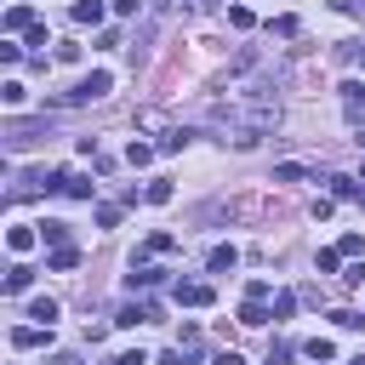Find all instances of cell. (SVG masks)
<instances>
[{
    "label": "cell",
    "instance_id": "6da1fadb",
    "mask_svg": "<svg viewBox=\"0 0 365 365\" xmlns=\"http://www.w3.org/2000/svg\"><path fill=\"white\" fill-rule=\"evenodd\" d=\"M211 120L234 131V148H257L262 131L279 125V97L274 91H240L228 103H211Z\"/></svg>",
    "mask_w": 365,
    "mask_h": 365
},
{
    "label": "cell",
    "instance_id": "7a4b0ae2",
    "mask_svg": "<svg viewBox=\"0 0 365 365\" xmlns=\"http://www.w3.org/2000/svg\"><path fill=\"white\" fill-rule=\"evenodd\" d=\"M268 297H274V285L268 279H251L245 285V302H240V325H268L274 314H268Z\"/></svg>",
    "mask_w": 365,
    "mask_h": 365
},
{
    "label": "cell",
    "instance_id": "3957f363",
    "mask_svg": "<svg viewBox=\"0 0 365 365\" xmlns=\"http://www.w3.org/2000/svg\"><path fill=\"white\" fill-rule=\"evenodd\" d=\"M108 86H114V74H108V68H91V74H86L74 91H63L57 103H97V97H108Z\"/></svg>",
    "mask_w": 365,
    "mask_h": 365
},
{
    "label": "cell",
    "instance_id": "277c9868",
    "mask_svg": "<svg viewBox=\"0 0 365 365\" xmlns=\"http://www.w3.org/2000/svg\"><path fill=\"white\" fill-rule=\"evenodd\" d=\"M171 297H177V308H211V302H217V291H211L205 279H177Z\"/></svg>",
    "mask_w": 365,
    "mask_h": 365
},
{
    "label": "cell",
    "instance_id": "5b68a950",
    "mask_svg": "<svg viewBox=\"0 0 365 365\" xmlns=\"http://www.w3.org/2000/svg\"><path fill=\"white\" fill-rule=\"evenodd\" d=\"M34 137H46V120H11L6 125V148H29Z\"/></svg>",
    "mask_w": 365,
    "mask_h": 365
},
{
    "label": "cell",
    "instance_id": "8992f818",
    "mask_svg": "<svg viewBox=\"0 0 365 365\" xmlns=\"http://www.w3.org/2000/svg\"><path fill=\"white\" fill-rule=\"evenodd\" d=\"M125 279H131V291H148V285H160V279H165V268H154V262L131 257V274H125Z\"/></svg>",
    "mask_w": 365,
    "mask_h": 365
},
{
    "label": "cell",
    "instance_id": "52a82bcc",
    "mask_svg": "<svg viewBox=\"0 0 365 365\" xmlns=\"http://www.w3.org/2000/svg\"><path fill=\"white\" fill-rule=\"evenodd\" d=\"M0 29H6V34H29V29H34V6H6Z\"/></svg>",
    "mask_w": 365,
    "mask_h": 365
},
{
    "label": "cell",
    "instance_id": "ba28073f",
    "mask_svg": "<svg viewBox=\"0 0 365 365\" xmlns=\"http://www.w3.org/2000/svg\"><path fill=\"white\" fill-rule=\"evenodd\" d=\"M51 342V325H17L11 331V348H46Z\"/></svg>",
    "mask_w": 365,
    "mask_h": 365
},
{
    "label": "cell",
    "instance_id": "9c48e42d",
    "mask_svg": "<svg viewBox=\"0 0 365 365\" xmlns=\"http://www.w3.org/2000/svg\"><path fill=\"white\" fill-rule=\"evenodd\" d=\"M57 188H63L68 200H91V182H86L80 171H57Z\"/></svg>",
    "mask_w": 365,
    "mask_h": 365
},
{
    "label": "cell",
    "instance_id": "30bf717a",
    "mask_svg": "<svg viewBox=\"0 0 365 365\" xmlns=\"http://www.w3.org/2000/svg\"><path fill=\"white\" fill-rule=\"evenodd\" d=\"M29 245H34V228H29V222H11V228H6V251H11V257H23Z\"/></svg>",
    "mask_w": 365,
    "mask_h": 365
},
{
    "label": "cell",
    "instance_id": "8fae6325",
    "mask_svg": "<svg viewBox=\"0 0 365 365\" xmlns=\"http://www.w3.org/2000/svg\"><path fill=\"white\" fill-rule=\"evenodd\" d=\"M46 268H51V274H68V268H80V251H74V245H51Z\"/></svg>",
    "mask_w": 365,
    "mask_h": 365
},
{
    "label": "cell",
    "instance_id": "7c38bea8",
    "mask_svg": "<svg viewBox=\"0 0 365 365\" xmlns=\"http://www.w3.org/2000/svg\"><path fill=\"white\" fill-rule=\"evenodd\" d=\"M154 314H160L154 302H125V308L114 314V325H143V319H154Z\"/></svg>",
    "mask_w": 365,
    "mask_h": 365
},
{
    "label": "cell",
    "instance_id": "4fadbf2b",
    "mask_svg": "<svg viewBox=\"0 0 365 365\" xmlns=\"http://www.w3.org/2000/svg\"><path fill=\"white\" fill-rule=\"evenodd\" d=\"M331 194H336V200H354V205H365V182H359V177H331Z\"/></svg>",
    "mask_w": 365,
    "mask_h": 365
},
{
    "label": "cell",
    "instance_id": "5bb4252c",
    "mask_svg": "<svg viewBox=\"0 0 365 365\" xmlns=\"http://www.w3.org/2000/svg\"><path fill=\"white\" fill-rule=\"evenodd\" d=\"M171 251H177V234H148L137 257H171Z\"/></svg>",
    "mask_w": 365,
    "mask_h": 365
},
{
    "label": "cell",
    "instance_id": "9a60e30c",
    "mask_svg": "<svg viewBox=\"0 0 365 365\" xmlns=\"http://www.w3.org/2000/svg\"><path fill=\"white\" fill-rule=\"evenodd\" d=\"M234 262H240V251H234V245H211V257H205V268H211V274H228Z\"/></svg>",
    "mask_w": 365,
    "mask_h": 365
},
{
    "label": "cell",
    "instance_id": "2e32d148",
    "mask_svg": "<svg viewBox=\"0 0 365 365\" xmlns=\"http://www.w3.org/2000/svg\"><path fill=\"white\" fill-rule=\"evenodd\" d=\"M29 279H34V268L11 262V268H6V297H23V291H29Z\"/></svg>",
    "mask_w": 365,
    "mask_h": 365
},
{
    "label": "cell",
    "instance_id": "e0dca14e",
    "mask_svg": "<svg viewBox=\"0 0 365 365\" xmlns=\"http://www.w3.org/2000/svg\"><path fill=\"white\" fill-rule=\"evenodd\" d=\"M342 103H348V114L359 120V114H365V86H359V80H342Z\"/></svg>",
    "mask_w": 365,
    "mask_h": 365
},
{
    "label": "cell",
    "instance_id": "ac0fdd59",
    "mask_svg": "<svg viewBox=\"0 0 365 365\" xmlns=\"http://www.w3.org/2000/svg\"><path fill=\"white\" fill-rule=\"evenodd\" d=\"M0 103H6V108H23V103H29V86H23V80H6V86H0Z\"/></svg>",
    "mask_w": 365,
    "mask_h": 365
},
{
    "label": "cell",
    "instance_id": "d6986e66",
    "mask_svg": "<svg viewBox=\"0 0 365 365\" xmlns=\"http://www.w3.org/2000/svg\"><path fill=\"white\" fill-rule=\"evenodd\" d=\"M57 314H63V308H57L51 297H34V302H29V319H40V325H51Z\"/></svg>",
    "mask_w": 365,
    "mask_h": 365
},
{
    "label": "cell",
    "instance_id": "ffe728a7",
    "mask_svg": "<svg viewBox=\"0 0 365 365\" xmlns=\"http://www.w3.org/2000/svg\"><path fill=\"white\" fill-rule=\"evenodd\" d=\"M74 23H103V0H74Z\"/></svg>",
    "mask_w": 365,
    "mask_h": 365
},
{
    "label": "cell",
    "instance_id": "44dd1931",
    "mask_svg": "<svg viewBox=\"0 0 365 365\" xmlns=\"http://www.w3.org/2000/svg\"><path fill=\"white\" fill-rule=\"evenodd\" d=\"M308 177V165H297V160H285V165H274V182H302Z\"/></svg>",
    "mask_w": 365,
    "mask_h": 365
},
{
    "label": "cell",
    "instance_id": "7402d4cb",
    "mask_svg": "<svg viewBox=\"0 0 365 365\" xmlns=\"http://www.w3.org/2000/svg\"><path fill=\"white\" fill-rule=\"evenodd\" d=\"M40 240L46 245H68V222H40Z\"/></svg>",
    "mask_w": 365,
    "mask_h": 365
},
{
    "label": "cell",
    "instance_id": "603a6c76",
    "mask_svg": "<svg viewBox=\"0 0 365 365\" xmlns=\"http://www.w3.org/2000/svg\"><path fill=\"white\" fill-rule=\"evenodd\" d=\"M154 154H160V148H154V143H131V148H125V160H131V165H148V160H154Z\"/></svg>",
    "mask_w": 365,
    "mask_h": 365
},
{
    "label": "cell",
    "instance_id": "cb8c5ba5",
    "mask_svg": "<svg viewBox=\"0 0 365 365\" xmlns=\"http://www.w3.org/2000/svg\"><path fill=\"white\" fill-rule=\"evenodd\" d=\"M302 354H308V359H319V365H325V359H331V354H336V348H331V342H325V336H314V342H302Z\"/></svg>",
    "mask_w": 365,
    "mask_h": 365
},
{
    "label": "cell",
    "instance_id": "d4e9b609",
    "mask_svg": "<svg viewBox=\"0 0 365 365\" xmlns=\"http://www.w3.org/2000/svg\"><path fill=\"white\" fill-rule=\"evenodd\" d=\"M336 251H342V257H365V240H359V234H342Z\"/></svg>",
    "mask_w": 365,
    "mask_h": 365
},
{
    "label": "cell",
    "instance_id": "484cf974",
    "mask_svg": "<svg viewBox=\"0 0 365 365\" xmlns=\"http://www.w3.org/2000/svg\"><path fill=\"white\" fill-rule=\"evenodd\" d=\"M228 23H234V29H251L257 17H251V6H228Z\"/></svg>",
    "mask_w": 365,
    "mask_h": 365
},
{
    "label": "cell",
    "instance_id": "4316f807",
    "mask_svg": "<svg viewBox=\"0 0 365 365\" xmlns=\"http://www.w3.org/2000/svg\"><path fill=\"white\" fill-rule=\"evenodd\" d=\"M268 29H274V34H285V40H291V34H297V29H302V23H297V17H291V11H285V17H274V23H268Z\"/></svg>",
    "mask_w": 365,
    "mask_h": 365
},
{
    "label": "cell",
    "instance_id": "83f0119b",
    "mask_svg": "<svg viewBox=\"0 0 365 365\" xmlns=\"http://www.w3.org/2000/svg\"><path fill=\"white\" fill-rule=\"evenodd\" d=\"M0 63H6V68H17V63H23V46H11V40H0Z\"/></svg>",
    "mask_w": 365,
    "mask_h": 365
},
{
    "label": "cell",
    "instance_id": "f1b7e54d",
    "mask_svg": "<svg viewBox=\"0 0 365 365\" xmlns=\"http://www.w3.org/2000/svg\"><path fill=\"white\" fill-rule=\"evenodd\" d=\"M51 57H57V63H80V46H74V40H57V51H51Z\"/></svg>",
    "mask_w": 365,
    "mask_h": 365
},
{
    "label": "cell",
    "instance_id": "f546056e",
    "mask_svg": "<svg viewBox=\"0 0 365 365\" xmlns=\"http://www.w3.org/2000/svg\"><path fill=\"white\" fill-rule=\"evenodd\" d=\"M137 131H160V108H137Z\"/></svg>",
    "mask_w": 365,
    "mask_h": 365
},
{
    "label": "cell",
    "instance_id": "4dcf8cb0",
    "mask_svg": "<svg viewBox=\"0 0 365 365\" xmlns=\"http://www.w3.org/2000/svg\"><path fill=\"white\" fill-rule=\"evenodd\" d=\"M182 143H188V131H165V137H160V154H177Z\"/></svg>",
    "mask_w": 365,
    "mask_h": 365
},
{
    "label": "cell",
    "instance_id": "1f68e13d",
    "mask_svg": "<svg viewBox=\"0 0 365 365\" xmlns=\"http://www.w3.org/2000/svg\"><path fill=\"white\" fill-rule=\"evenodd\" d=\"M143 200H148V205H165V200H171V182H148V194H143Z\"/></svg>",
    "mask_w": 365,
    "mask_h": 365
},
{
    "label": "cell",
    "instance_id": "d6a6232c",
    "mask_svg": "<svg viewBox=\"0 0 365 365\" xmlns=\"http://www.w3.org/2000/svg\"><path fill=\"white\" fill-rule=\"evenodd\" d=\"M336 262H342V251H336V245H331V251H319V257H314V268H319V274H331V268H336Z\"/></svg>",
    "mask_w": 365,
    "mask_h": 365
},
{
    "label": "cell",
    "instance_id": "836d02e7",
    "mask_svg": "<svg viewBox=\"0 0 365 365\" xmlns=\"http://www.w3.org/2000/svg\"><path fill=\"white\" fill-rule=\"evenodd\" d=\"M291 308H297V297H291V291H279V297H274V319H291Z\"/></svg>",
    "mask_w": 365,
    "mask_h": 365
},
{
    "label": "cell",
    "instance_id": "e575fe53",
    "mask_svg": "<svg viewBox=\"0 0 365 365\" xmlns=\"http://www.w3.org/2000/svg\"><path fill=\"white\" fill-rule=\"evenodd\" d=\"M108 365H148V354H143V348H125V354H114Z\"/></svg>",
    "mask_w": 365,
    "mask_h": 365
},
{
    "label": "cell",
    "instance_id": "d590c367",
    "mask_svg": "<svg viewBox=\"0 0 365 365\" xmlns=\"http://www.w3.org/2000/svg\"><path fill=\"white\" fill-rule=\"evenodd\" d=\"M342 285H348V291H359V285H365V262H354V268L342 274Z\"/></svg>",
    "mask_w": 365,
    "mask_h": 365
},
{
    "label": "cell",
    "instance_id": "8d00e7d4",
    "mask_svg": "<svg viewBox=\"0 0 365 365\" xmlns=\"http://www.w3.org/2000/svg\"><path fill=\"white\" fill-rule=\"evenodd\" d=\"M114 11H120V17H137V11H143V0H114Z\"/></svg>",
    "mask_w": 365,
    "mask_h": 365
},
{
    "label": "cell",
    "instance_id": "74e56055",
    "mask_svg": "<svg viewBox=\"0 0 365 365\" xmlns=\"http://www.w3.org/2000/svg\"><path fill=\"white\" fill-rule=\"evenodd\" d=\"M211 365H245V359H240V354H234V348H222V354H217V359H211Z\"/></svg>",
    "mask_w": 365,
    "mask_h": 365
},
{
    "label": "cell",
    "instance_id": "f35d334b",
    "mask_svg": "<svg viewBox=\"0 0 365 365\" xmlns=\"http://www.w3.org/2000/svg\"><path fill=\"white\" fill-rule=\"evenodd\" d=\"M336 11H365V0H336Z\"/></svg>",
    "mask_w": 365,
    "mask_h": 365
},
{
    "label": "cell",
    "instance_id": "ab89813d",
    "mask_svg": "<svg viewBox=\"0 0 365 365\" xmlns=\"http://www.w3.org/2000/svg\"><path fill=\"white\" fill-rule=\"evenodd\" d=\"M51 365H80V354H57V359H51Z\"/></svg>",
    "mask_w": 365,
    "mask_h": 365
},
{
    "label": "cell",
    "instance_id": "60d3db41",
    "mask_svg": "<svg viewBox=\"0 0 365 365\" xmlns=\"http://www.w3.org/2000/svg\"><path fill=\"white\" fill-rule=\"evenodd\" d=\"M348 365H365V354H354V359H348Z\"/></svg>",
    "mask_w": 365,
    "mask_h": 365
},
{
    "label": "cell",
    "instance_id": "b9f144b4",
    "mask_svg": "<svg viewBox=\"0 0 365 365\" xmlns=\"http://www.w3.org/2000/svg\"><path fill=\"white\" fill-rule=\"evenodd\" d=\"M359 63H365V57H359Z\"/></svg>",
    "mask_w": 365,
    "mask_h": 365
}]
</instances>
